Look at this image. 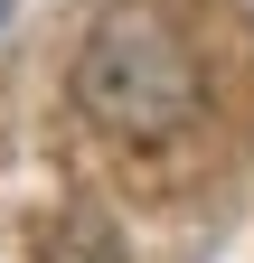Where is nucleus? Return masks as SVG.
Instances as JSON below:
<instances>
[{
    "label": "nucleus",
    "mask_w": 254,
    "mask_h": 263,
    "mask_svg": "<svg viewBox=\"0 0 254 263\" xmlns=\"http://www.w3.org/2000/svg\"><path fill=\"white\" fill-rule=\"evenodd\" d=\"M76 104H85V122L122 132V141H170L207 104V66H198V47L170 19L113 10L85 38V57H76Z\"/></svg>",
    "instance_id": "obj_1"
}]
</instances>
